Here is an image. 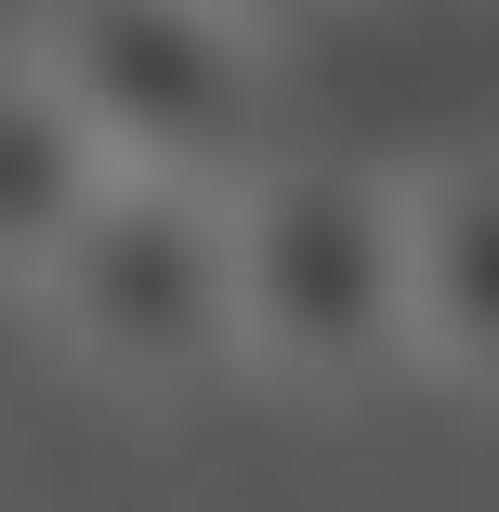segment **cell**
<instances>
[{
    "instance_id": "6da1fadb",
    "label": "cell",
    "mask_w": 499,
    "mask_h": 512,
    "mask_svg": "<svg viewBox=\"0 0 499 512\" xmlns=\"http://www.w3.org/2000/svg\"><path fill=\"white\" fill-rule=\"evenodd\" d=\"M237 211V329L250 368L368 381L408 355V184L355 158H250Z\"/></svg>"
},
{
    "instance_id": "7a4b0ae2",
    "label": "cell",
    "mask_w": 499,
    "mask_h": 512,
    "mask_svg": "<svg viewBox=\"0 0 499 512\" xmlns=\"http://www.w3.org/2000/svg\"><path fill=\"white\" fill-rule=\"evenodd\" d=\"M27 302L53 316V342L92 381H132V394H184L211 368H250L237 211H224V184H184V171H119L79 211V237L40 263Z\"/></svg>"
},
{
    "instance_id": "3957f363",
    "label": "cell",
    "mask_w": 499,
    "mask_h": 512,
    "mask_svg": "<svg viewBox=\"0 0 499 512\" xmlns=\"http://www.w3.org/2000/svg\"><path fill=\"white\" fill-rule=\"evenodd\" d=\"M27 53L53 92L92 119L119 171H184V184H237L263 158V27L211 14V0H40Z\"/></svg>"
},
{
    "instance_id": "277c9868",
    "label": "cell",
    "mask_w": 499,
    "mask_h": 512,
    "mask_svg": "<svg viewBox=\"0 0 499 512\" xmlns=\"http://www.w3.org/2000/svg\"><path fill=\"white\" fill-rule=\"evenodd\" d=\"M408 355L499 381V158L408 184Z\"/></svg>"
},
{
    "instance_id": "5b68a950",
    "label": "cell",
    "mask_w": 499,
    "mask_h": 512,
    "mask_svg": "<svg viewBox=\"0 0 499 512\" xmlns=\"http://www.w3.org/2000/svg\"><path fill=\"white\" fill-rule=\"evenodd\" d=\"M119 184V158L92 145V119L53 92V66L14 40L0 53V276L40 289V263L79 237V211Z\"/></svg>"
},
{
    "instance_id": "8992f818",
    "label": "cell",
    "mask_w": 499,
    "mask_h": 512,
    "mask_svg": "<svg viewBox=\"0 0 499 512\" xmlns=\"http://www.w3.org/2000/svg\"><path fill=\"white\" fill-rule=\"evenodd\" d=\"M211 14H237V27H263V40H276L289 14H316V0H211Z\"/></svg>"
}]
</instances>
